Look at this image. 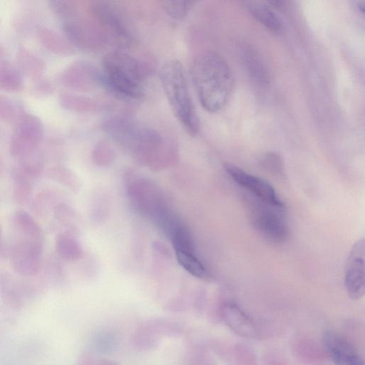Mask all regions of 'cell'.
Instances as JSON below:
<instances>
[{
    "label": "cell",
    "mask_w": 365,
    "mask_h": 365,
    "mask_svg": "<svg viewBox=\"0 0 365 365\" xmlns=\"http://www.w3.org/2000/svg\"><path fill=\"white\" fill-rule=\"evenodd\" d=\"M56 250L62 258L75 259L80 256L81 250L76 240L68 232L58 235L56 240Z\"/></svg>",
    "instance_id": "22"
},
{
    "label": "cell",
    "mask_w": 365,
    "mask_h": 365,
    "mask_svg": "<svg viewBox=\"0 0 365 365\" xmlns=\"http://www.w3.org/2000/svg\"><path fill=\"white\" fill-rule=\"evenodd\" d=\"M12 178L14 182L12 194L14 202L20 206L27 205L31 200L32 184L34 180L17 167L12 170Z\"/></svg>",
    "instance_id": "18"
},
{
    "label": "cell",
    "mask_w": 365,
    "mask_h": 365,
    "mask_svg": "<svg viewBox=\"0 0 365 365\" xmlns=\"http://www.w3.org/2000/svg\"><path fill=\"white\" fill-rule=\"evenodd\" d=\"M272 6L279 8L282 7L284 3L283 0H267Z\"/></svg>",
    "instance_id": "31"
},
{
    "label": "cell",
    "mask_w": 365,
    "mask_h": 365,
    "mask_svg": "<svg viewBox=\"0 0 365 365\" xmlns=\"http://www.w3.org/2000/svg\"><path fill=\"white\" fill-rule=\"evenodd\" d=\"M0 298L7 308L21 309L26 299L23 282H19L9 273L0 270Z\"/></svg>",
    "instance_id": "13"
},
{
    "label": "cell",
    "mask_w": 365,
    "mask_h": 365,
    "mask_svg": "<svg viewBox=\"0 0 365 365\" xmlns=\"http://www.w3.org/2000/svg\"><path fill=\"white\" fill-rule=\"evenodd\" d=\"M93 13L106 32L122 47H128L133 42V36L127 23L118 11L106 1H98L93 6Z\"/></svg>",
    "instance_id": "9"
},
{
    "label": "cell",
    "mask_w": 365,
    "mask_h": 365,
    "mask_svg": "<svg viewBox=\"0 0 365 365\" xmlns=\"http://www.w3.org/2000/svg\"><path fill=\"white\" fill-rule=\"evenodd\" d=\"M1 24V23H0Z\"/></svg>",
    "instance_id": "35"
},
{
    "label": "cell",
    "mask_w": 365,
    "mask_h": 365,
    "mask_svg": "<svg viewBox=\"0 0 365 365\" xmlns=\"http://www.w3.org/2000/svg\"><path fill=\"white\" fill-rule=\"evenodd\" d=\"M55 195L52 190H45L39 192L34 199L31 210L37 217L43 218L53 211L57 204L55 203Z\"/></svg>",
    "instance_id": "23"
},
{
    "label": "cell",
    "mask_w": 365,
    "mask_h": 365,
    "mask_svg": "<svg viewBox=\"0 0 365 365\" xmlns=\"http://www.w3.org/2000/svg\"><path fill=\"white\" fill-rule=\"evenodd\" d=\"M249 8L253 17L264 27L273 34L281 32L282 24L269 7L259 2H253L249 4Z\"/></svg>",
    "instance_id": "19"
},
{
    "label": "cell",
    "mask_w": 365,
    "mask_h": 365,
    "mask_svg": "<svg viewBox=\"0 0 365 365\" xmlns=\"http://www.w3.org/2000/svg\"><path fill=\"white\" fill-rule=\"evenodd\" d=\"M43 137L41 119L33 114L21 113L14 123L10 153L19 159L34 153Z\"/></svg>",
    "instance_id": "6"
},
{
    "label": "cell",
    "mask_w": 365,
    "mask_h": 365,
    "mask_svg": "<svg viewBox=\"0 0 365 365\" xmlns=\"http://www.w3.org/2000/svg\"><path fill=\"white\" fill-rule=\"evenodd\" d=\"M159 78L175 118L190 135H196L200 122L182 63L177 59L166 61L160 68Z\"/></svg>",
    "instance_id": "4"
},
{
    "label": "cell",
    "mask_w": 365,
    "mask_h": 365,
    "mask_svg": "<svg viewBox=\"0 0 365 365\" xmlns=\"http://www.w3.org/2000/svg\"><path fill=\"white\" fill-rule=\"evenodd\" d=\"M251 202V218L258 232L272 242L285 241L289 230L284 218V207L271 205L253 197Z\"/></svg>",
    "instance_id": "5"
},
{
    "label": "cell",
    "mask_w": 365,
    "mask_h": 365,
    "mask_svg": "<svg viewBox=\"0 0 365 365\" xmlns=\"http://www.w3.org/2000/svg\"><path fill=\"white\" fill-rule=\"evenodd\" d=\"M2 170H3V161H2V160H1V158L0 157V175H1V172H2Z\"/></svg>",
    "instance_id": "33"
},
{
    "label": "cell",
    "mask_w": 365,
    "mask_h": 365,
    "mask_svg": "<svg viewBox=\"0 0 365 365\" xmlns=\"http://www.w3.org/2000/svg\"><path fill=\"white\" fill-rule=\"evenodd\" d=\"M145 71L135 58L122 51L106 53L102 68L96 73V81L115 96L127 101H138L144 95Z\"/></svg>",
    "instance_id": "3"
},
{
    "label": "cell",
    "mask_w": 365,
    "mask_h": 365,
    "mask_svg": "<svg viewBox=\"0 0 365 365\" xmlns=\"http://www.w3.org/2000/svg\"><path fill=\"white\" fill-rule=\"evenodd\" d=\"M175 255L179 264L190 274L201 279L207 277V269L193 252L176 250Z\"/></svg>",
    "instance_id": "21"
},
{
    "label": "cell",
    "mask_w": 365,
    "mask_h": 365,
    "mask_svg": "<svg viewBox=\"0 0 365 365\" xmlns=\"http://www.w3.org/2000/svg\"><path fill=\"white\" fill-rule=\"evenodd\" d=\"M1 227H0V239H1Z\"/></svg>",
    "instance_id": "34"
},
{
    "label": "cell",
    "mask_w": 365,
    "mask_h": 365,
    "mask_svg": "<svg viewBox=\"0 0 365 365\" xmlns=\"http://www.w3.org/2000/svg\"><path fill=\"white\" fill-rule=\"evenodd\" d=\"M322 344L334 364L361 365L364 361L354 346L343 336L331 330L324 331Z\"/></svg>",
    "instance_id": "11"
},
{
    "label": "cell",
    "mask_w": 365,
    "mask_h": 365,
    "mask_svg": "<svg viewBox=\"0 0 365 365\" xmlns=\"http://www.w3.org/2000/svg\"><path fill=\"white\" fill-rule=\"evenodd\" d=\"M165 12L175 20L187 16L196 0H159Z\"/></svg>",
    "instance_id": "24"
},
{
    "label": "cell",
    "mask_w": 365,
    "mask_h": 365,
    "mask_svg": "<svg viewBox=\"0 0 365 365\" xmlns=\"http://www.w3.org/2000/svg\"><path fill=\"white\" fill-rule=\"evenodd\" d=\"M5 54V48L0 43V58L4 56Z\"/></svg>",
    "instance_id": "32"
},
{
    "label": "cell",
    "mask_w": 365,
    "mask_h": 365,
    "mask_svg": "<svg viewBox=\"0 0 365 365\" xmlns=\"http://www.w3.org/2000/svg\"><path fill=\"white\" fill-rule=\"evenodd\" d=\"M47 178L73 190L78 186L76 175L63 166L56 165L50 168L47 170Z\"/></svg>",
    "instance_id": "25"
},
{
    "label": "cell",
    "mask_w": 365,
    "mask_h": 365,
    "mask_svg": "<svg viewBox=\"0 0 365 365\" xmlns=\"http://www.w3.org/2000/svg\"><path fill=\"white\" fill-rule=\"evenodd\" d=\"M17 67L26 76L36 81L45 71V63L41 58L25 47H20L16 51Z\"/></svg>",
    "instance_id": "15"
},
{
    "label": "cell",
    "mask_w": 365,
    "mask_h": 365,
    "mask_svg": "<svg viewBox=\"0 0 365 365\" xmlns=\"http://www.w3.org/2000/svg\"><path fill=\"white\" fill-rule=\"evenodd\" d=\"M190 76L201 106L207 112L220 111L228 103L234 88V76L224 58L214 51L197 56Z\"/></svg>",
    "instance_id": "2"
},
{
    "label": "cell",
    "mask_w": 365,
    "mask_h": 365,
    "mask_svg": "<svg viewBox=\"0 0 365 365\" xmlns=\"http://www.w3.org/2000/svg\"><path fill=\"white\" fill-rule=\"evenodd\" d=\"M262 166L274 175L283 174V165L281 158L274 153H267L262 158Z\"/></svg>",
    "instance_id": "28"
},
{
    "label": "cell",
    "mask_w": 365,
    "mask_h": 365,
    "mask_svg": "<svg viewBox=\"0 0 365 365\" xmlns=\"http://www.w3.org/2000/svg\"><path fill=\"white\" fill-rule=\"evenodd\" d=\"M240 53L250 76L259 81H267L266 68L256 49L250 44L244 43L240 46Z\"/></svg>",
    "instance_id": "16"
},
{
    "label": "cell",
    "mask_w": 365,
    "mask_h": 365,
    "mask_svg": "<svg viewBox=\"0 0 365 365\" xmlns=\"http://www.w3.org/2000/svg\"><path fill=\"white\" fill-rule=\"evenodd\" d=\"M105 133L142 165L158 170L173 163V144L157 130L125 116H114L103 125Z\"/></svg>",
    "instance_id": "1"
},
{
    "label": "cell",
    "mask_w": 365,
    "mask_h": 365,
    "mask_svg": "<svg viewBox=\"0 0 365 365\" xmlns=\"http://www.w3.org/2000/svg\"><path fill=\"white\" fill-rule=\"evenodd\" d=\"M224 169L230 178L249 192L253 198L271 205L284 207L274 188L267 180L231 163H225Z\"/></svg>",
    "instance_id": "8"
},
{
    "label": "cell",
    "mask_w": 365,
    "mask_h": 365,
    "mask_svg": "<svg viewBox=\"0 0 365 365\" xmlns=\"http://www.w3.org/2000/svg\"><path fill=\"white\" fill-rule=\"evenodd\" d=\"M37 36L42 46L48 51L56 55H66L71 52L68 43L58 34L46 27L41 26Z\"/></svg>",
    "instance_id": "20"
},
{
    "label": "cell",
    "mask_w": 365,
    "mask_h": 365,
    "mask_svg": "<svg viewBox=\"0 0 365 365\" xmlns=\"http://www.w3.org/2000/svg\"><path fill=\"white\" fill-rule=\"evenodd\" d=\"M13 226L17 239L43 242V233L40 225L28 212L17 210L13 216Z\"/></svg>",
    "instance_id": "14"
},
{
    "label": "cell",
    "mask_w": 365,
    "mask_h": 365,
    "mask_svg": "<svg viewBox=\"0 0 365 365\" xmlns=\"http://www.w3.org/2000/svg\"><path fill=\"white\" fill-rule=\"evenodd\" d=\"M36 84L33 88V93L38 97H46L52 94L53 88L52 85L42 78L36 81Z\"/></svg>",
    "instance_id": "29"
},
{
    "label": "cell",
    "mask_w": 365,
    "mask_h": 365,
    "mask_svg": "<svg viewBox=\"0 0 365 365\" xmlns=\"http://www.w3.org/2000/svg\"><path fill=\"white\" fill-rule=\"evenodd\" d=\"M43 242L17 239L11 245L9 259L14 272L26 278L37 276L42 268Z\"/></svg>",
    "instance_id": "7"
},
{
    "label": "cell",
    "mask_w": 365,
    "mask_h": 365,
    "mask_svg": "<svg viewBox=\"0 0 365 365\" xmlns=\"http://www.w3.org/2000/svg\"><path fill=\"white\" fill-rule=\"evenodd\" d=\"M24 86L22 73L9 61L0 60V90L6 92L16 93Z\"/></svg>",
    "instance_id": "17"
},
{
    "label": "cell",
    "mask_w": 365,
    "mask_h": 365,
    "mask_svg": "<svg viewBox=\"0 0 365 365\" xmlns=\"http://www.w3.org/2000/svg\"><path fill=\"white\" fill-rule=\"evenodd\" d=\"M364 239L359 240L352 247L346 262L344 284L349 297L353 300L361 298L364 284Z\"/></svg>",
    "instance_id": "10"
},
{
    "label": "cell",
    "mask_w": 365,
    "mask_h": 365,
    "mask_svg": "<svg viewBox=\"0 0 365 365\" xmlns=\"http://www.w3.org/2000/svg\"><path fill=\"white\" fill-rule=\"evenodd\" d=\"M21 113L9 97L0 93V118L4 122L14 123Z\"/></svg>",
    "instance_id": "26"
},
{
    "label": "cell",
    "mask_w": 365,
    "mask_h": 365,
    "mask_svg": "<svg viewBox=\"0 0 365 365\" xmlns=\"http://www.w3.org/2000/svg\"><path fill=\"white\" fill-rule=\"evenodd\" d=\"M221 315L226 325L237 334L246 338L256 336L255 324L235 303H225L222 307Z\"/></svg>",
    "instance_id": "12"
},
{
    "label": "cell",
    "mask_w": 365,
    "mask_h": 365,
    "mask_svg": "<svg viewBox=\"0 0 365 365\" xmlns=\"http://www.w3.org/2000/svg\"><path fill=\"white\" fill-rule=\"evenodd\" d=\"M11 251V246H9L6 243L1 241L0 239V259H4L9 257Z\"/></svg>",
    "instance_id": "30"
},
{
    "label": "cell",
    "mask_w": 365,
    "mask_h": 365,
    "mask_svg": "<svg viewBox=\"0 0 365 365\" xmlns=\"http://www.w3.org/2000/svg\"><path fill=\"white\" fill-rule=\"evenodd\" d=\"M59 102L64 108L75 112L83 111L88 106L84 98L69 93L61 95Z\"/></svg>",
    "instance_id": "27"
}]
</instances>
